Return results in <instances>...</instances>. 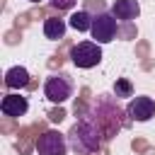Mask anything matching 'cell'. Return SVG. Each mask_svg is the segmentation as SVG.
<instances>
[{
	"mask_svg": "<svg viewBox=\"0 0 155 155\" xmlns=\"http://www.w3.org/2000/svg\"><path fill=\"white\" fill-rule=\"evenodd\" d=\"M104 138L107 136H104V128H102L99 119L92 111H87L73 124V128L68 133V145L73 148L75 155H92L102 148Z\"/></svg>",
	"mask_w": 155,
	"mask_h": 155,
	"instance_id": "cell-1",
	"label": "cell"
},
{
	"mask_svg": "<svg viewBox=\"0 0 155 155\" xmlns=\"http://www.w3.org/2000/svg\"><path fill=\"white\" fill-rule=\"evenodd\" d=\"M68 136L61 131H44L36 138V153L39 155H65L68 153Z\"/></svg>",
	"mask_w": 155,
	"mask_h": 155,
	"instance_id": "cell-6",
	"label": "cell"
},
{
	"mask_svg": "<svg viewBox=\"0 0 155 155\" xmlns=\"http://www.w3.org/2000/svg\"><path fill=\"white\" fill-rule=\"evenodd\" d=\"M63 116H65V114H63V111H61V109H58V111H53V114H51V116H48V119H51V121H56V124H58V121H61V119H63Z\"/></svg>",
	"mask_w": 155,
	"mask_h": 155,
	"instance_id": "cell-15",
	"label": "cell"
},
{
	"mask_svg": "<svg viewBox=\"0 0 155 155\" xmlns=\"http://www.w3.org/2000/svg\"><path fill=\"white\" fill-rule=\"evenodd\" d=\"M114 94H116V99H119V97H133L131 82H128L126 78H119V80L114 82Z\"/></svg>",
	"mask_w": 155,
	"mask_h": 155,
	"instance_id": "cell-13",
	"label": "cell"
},
{
	"mask_svg": "<svg viewBox=\"0 0 155 155\" xmlns=\"http://www.w3.org/2000/svg\"><path fill=\"white\" fill-rule=\"evenodd\" d=\"M27 109H29V102H27V97H22V94H5L2 102H0V111H2L5 116H10V119L24 116Z\"/></svg>",
	"mask_w": 155,
	"mask_h": 155,
	"instance_id": "cell-8",
	"label": "cell"
},
{
	"mask_svg": "<svg viewBox=\"0 0 155 155\" xmlns=\"http://www.w3.org/2000/svg\"><path fill=\"white\" fill-rule=\"evenodd\" d=\"M29 2H41V0H29Z\"/></svg>",
	"mask_w": 155,
	"mask_h": 155,
	"instance_id": "cell-16",
	"label": "cell"
},
{
	"mask_svg": "<svg viewBox=\"0 0 155 155\" xmlns=\"http://www.w3.org/2000/svg\"><path fill=\"white\" fill-rule=\"evenodd\" d=\"M126 114L131 116V121H150L155 116V99L148 97V94H138V97H131L128 107H126Z\"/></svg>",
	"mask_w": 155,
	"mask_h": 155,
	"instance_id": "cell-7",
	"label": "cell"
},
{
	"mask_svg": "<svg viewBox=\"0 0 155 155\" xmlns=\"http://www.w3.org/2000/svg\"><path fill=\"white\" fill-rule=\"evenodd\" d=\"M92 114L99 119V124H102L107 138H114L116 131H119L121 126H126V121L121 119V116H124L121 107H119L116 99L109 97V94H99V97H97V102H94V111H92Z\"/></svg>",
	"mask_w": 155,
	"mask_h": 155,
	"instance_id": "cell-2",
	"label": "cell"
},
{
	"mask_svg": "<svg viewBox=\"0 0 155 155\" xmlns=\"http://www.w3.org/2000/svg\"><path fill=\"white\" fill-rule=\"evenodd\" d=\"M111 15L121 22H133L140 15V5H138V0H114Z\"/></svg>",
	"mask_w": 155,
	"mask_h": 155,
	"instance_id": "cell-9",
	"label": "cell"
},
{
	"mask_svg": "<svg viewBox=\"0 0 155 155\" xmlns=\"http://www.w3.org/2000/svg\"><path fill=\"white\" fill-rule=\"evenodd\" d=\"M51 5L56 10H73L75 7V0H51Z\"/></svg>",
	"mask_w": 155,
	"mask_h": 155,
	"instance_id": "cell-14",
	"label": "cell"
},
{
	"mask_svg": "<svg viewBox=\"0 0 155 155\" xmlns=\"http://www.w3.org/2000/svg\"><path fill=\"white\" fill-rule=\"evenodd\" d=\"M29 85V70L22 68V65H12L7 73H5V87L10 90H22Z\"/></svg>",
	"mask_w": 155,
	"mask_h": 155,
	"instance_id": "cell-10",
	"label": "cell"
},
{
	"mask_svg": "<svg viewBox=\"0 0 155 155\" xmlns=\"http://www.w3.org/2000/svg\"><path fill=\"white\" fill-rule=\"evenodd\" d=\"M65 29H68V22L61 19V17H46L44 19V36L51 39V41H58L65 36Z\"/></svg>",
	"mask_w": 155,
	"mask_h": 155,
	"instance_id": "cell-11",
	"label": "cell"
},
{
	"mask_svg": "<svg viewBox=\"0 0 155 155\" xmlns=\"http://www.w3.org/2000/svg\"><path fill=\"white\" fill-rule=\"evenodd\" d=\"M70 61H73V65H78L82 70L94 68L102 61V48L97 41H80V44L70 46Z\"/></svg>",
	"mask_w": 155,
	"mask_h": 155,
	"instance_id": "cell-4",
	"label": "cell"
},
{
	"mask_svg": "<svg viewBox=\"0 0 155 155\" xmlns=\"http://www.w3.org/2000/svg\"><path fill=\"white\" fill-rule=\"evenodd\" d=\"M92 39L97 44H109L116 39L119 34V19L111 15V12H99L92 17V29H90Z\"/></svg>",
	"mask_w": 155,
	"mask_h": 155,
	"instance_id": "cell-5",
	"label": "cell"
},
{
	"mask_svg": "<svg viewBox=\"0 0 155 155\" xmlns=\"http://www.w3.org/2000/svg\"><path fill=\"white\" fill-rule=\"evenodd\" d=\"M68 24H70L75 31H90V29H92V15H90L87 10H78V12L70 15Z\"/></svg>",
	"mask_w": 155,
	"mask_h": 155,
	"instance_id": "cell-12",
	"label": "cell"
},
{
	"mask_svg": "<svg viewBox=\"0 0 155 155\" xmlns=\"http://www.w3.org/2000/svg\"><path fill=\"white\" fill-rule=\"evenodd\" d=\"M73 90H75V82L68 73H53L46 78L44 82V94L51 104H63L73 97Z\"/></svg>",
	"mask_w": 155,
	"mask_h": 155,
	"instance_id": "cell-3",
	"label": "cell"
}]
</instances>
